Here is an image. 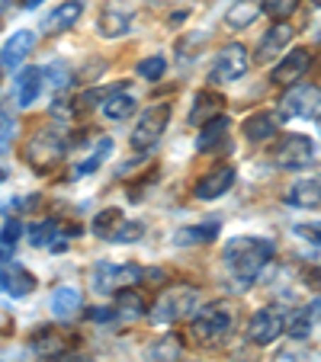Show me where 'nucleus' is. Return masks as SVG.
<instances>
[{"label":"nucleus","instance_id":"obj_1","mask_svg":"<svg viewBox=\"0 0 321 362\" xmlns=\"http://www.w3.org/2000/svg\"><path fill=\"white\" fill-rule=\"evenodd\" d=\"M270 260H274V240L266 238H251L247 234V238H232L222 247V263L241 288L254 286Z\"/></svg>","mask_w":321,"mask_h":362},{"label":"nucleus","instance_id":"obj_2","mask_svg":"<svg viewBox=\"0 0 321 362\" xmlns=\"http://www.w3.org/2000/svg\"><path fill=\"white\" fill-rule=\"evenodd\" d=\"M235 330V308L232 301H209L190 315V334L196 343H222Z\"/></svg>","mask_w":321,"mask_h":362},{"label":"nucleus","instance_id":"obj_3","mask_svg":"<svg viewBox=\"0 0 321 362\" xmlns=\"http://www.w3.org/2000/svg\"><path fill=\"white\" fill-rule=\"evenodd\" d=\"M196 305H199V292L193 286H171L151 305V324H157V327L177 324L184 317H190L196 311Z\"/></svg>","mask_w":321,"mask_h":362},{"label":"nucleus","instance_id":"obj_4","mask_svg":"<svg viewBox=\"0 0 321 362\" xmlns=\"http://www.w3.org/2000/svg\"><path fill=\"white\" fill-rule=\"evenodd\" d=\"M145 276V269L138 263H110L100 260L90 269V286H94L96 295H116L119 288L125 286H138Z\"/></svg>","mask_w":321,"mask_h":362},{"label":"nucleus","instance_id":"obj_5","mask_svg":"<svg viewBox=\"0 0 321 362\" xmlns=\"http://www.w3.org/2000/svg\"><path fill=\"white\" fill-rule=\"evenodd\" d=\"M266 158L274 160L276 167H283V170H305V167H312L318 160V154H315L312 138L293 132V135H283L274 148L266 151Z\"/></svg>","mask_w":321,"mask_h":362},{"label":"nucleus","instance_id":"obj_6","mask_svg":"<svg viewBox=\"0 0 321 362\" xmlns=\"http://www.w3.org/2000/svg\"><path fill=\"white\" fill-rule=\"evenodd\" d=\"M167 125H171V103H161V106L145 110L142 119H138V125H135V132H132V148L151 151L157 141H161Z\"/></svg>","mask_w":321,"mask_h":362},{"label":"nucleus","instance_id":"obj_7","mask_svg":"<svg viewBox=\"0 0 321 362\" xmlns=\"http://www.w3.org/2000/svg\"><path fill=\"white\" fill-rule=\"evenodd\" d=\"M280 110L286 119H321V87L295 83L293 90H286Z\"/></svg>","mask_w":321,"mask_h":362},{"label":"nucleus","instance_id":"obj_8","mask_svg":"<svg viewBox=\"0 0 321 362\" xmlns=\"http://www.w3.org/2000/svg\"><path fill=\"white\" fill-rule=\"evenodd\" d=\"M283 334H286V315H283L280 308H260V311H254L251 324H247V340L254 346H270Z\"/></svg>","mask_w":321,"mask_h":362},{"label":"nucleus","instance_id":"obj_9","mask_svg":"<svg viewBox=\"0 0 321 362\" xmlns=\"http://www.w3.org/2000/svg\"><path fill=\"white\" fill-rule=\"evenodd\" d=\"M251 68V58H247V48L241 42H228L219 52L215 64H212V81L215 83H235L247 74Z\"/></svg>","mask_w":321,"mask_h":362},{"label":"nucleus","instance_id":"obj_10","mask_svg":"<svg viewBox=\"0 0 321 362\" xmlns=\"http://www.w3.org/2000/svg\"><path fill=\"white\" fill-rule=\"evenodd\" d=\"M62 154H64V141L58 138V132H39V135H33V141L26 144L29 164L42 173L52 170V167L62 160Z\"/></svg>","mask_w":321,"mask_h":362},{"label":"nucleus","instance_id":"obj_11","mask_svg":"<svg viewBox=\"0 0 321 362\" xmlns=\"http://www.w3.org/2000/svg\"><path fill=\"white\" fill-rule=\"evenodd\" d=\"M33 45H35V33H29V29L13 33L7 42H4V48H0V68L4 71L20 68V64L26 62V55L33 52Z\"/></svg>","mask_w":321,"mask_h":362},{"label":"nucleus","instance_id":"obj_12","mask_svg":"<svg viewBox=\"0 0 321 362\" xmlns=\"http://www.w3.org/2000/svg\"><path fill=\"white\" fill-rule=\"evenodd\" d=\"M35 288V276L16 263H0V292L10 298H23Z\"/></svg>","mask_w":321,"mask_h":362},{"label":"nucleus","instance_id":"obj_13","mask_svg":"<svg viewBox=\"0 0 321 362\" xmlns=\"http://www.w3.org/2000/svg\"><path fill=\"white\" fill-rule=\"evenodd\" d=\"M293 42V26H289L286 20H280V23H274V26L264 33V39H260V45H257V62L260 64H266L270 58H276L283 52V48Z\"/></svg>","mask_w":321,"mask_h":362},{"label":"nucleus","instance_id":"obj_14","mask_svg":"<svg viewBox=\"0 0 321 362\" xmlns=\"http://www.w3.org/2000/svg\"><path fill=\"white\" fill-rule=\"evenodd\" d=\"M308 68H312V52H308V48H295V52H289V55L276 64L270 77H274V83H295L299 77H305Z\"/></svg>","mask_w":321,"mask_h":362},{"label":"nucleus","instance_id":"obj_15","mask_svg":"<svg viewBox=\"0 0 321 362\" xmlns=\"http://www.w3.org/2000/svg\"><path fill=\"white\" fill-rule=\"evenodd\" d=\"M232 186H235V167H219V170L205 173V177L196 183V199H203V202H212V199L225 196Z\"/></svg>","mask_w":321,"mask_h":362},{"label":"nucleus","instance_id":"obj_16","mask_svg":"<svg viewBox=\"0 0 321 362\" xmlns=\"http://www.w3.org/2000/svg\"><path fill=\"white\" fill-rule=\"evenodd\" d=\"M318 327H321V298H315V301H308L305 308H299V311H295L293 321H289L286 334L293 337V340H308V337H312Z\"/></svg>","mask_w":321,"mask_h":362},{"label":"nucleus","instance_id":"obj_17","mask_svg":"<svg viewBox=\"0 0 321 362\" xmlns=\"http://www.w3.org/2000/svg\"><path fill=\"white\" fill-rule=\"evenodd\" d=\"M81 13H84V4L81 0H64L62 7H55L52 13L42 20V33L45 35H58V33H64V29H71L77 20H81Z\"/></svg>","mask_w":321,"mask_h":362},{"label":"nucleus","instance_id":"obj_18","mask_svg":"<svg viewBox=\"0 0 321 362\" xmlns=\"http://www.w3.org/2000/svg\"><path fill=\"white\" fill-rule=\"evenodd\" d=\"M286 205H293V209H321V177L295 180L286 192Z\"/></svg>","mask_w":321,"mask_h":362},{"label":"nucleus","instance_id":"obj_19","mask_svg":"<svg viewBox=\"0 0 321 362\" xmlns=\"http://www.w3.org/2000/svg\"><path fill=\"white\" fill-rule=\"evenodd\" d=\"M42 87H45V71L42 68H23L16 77V106L29 110L35 100H39Z\"/></svg>","mask_w":321,"mask_h":362},{"label":"nucleus","instance_id":"obj_20","mask_svg":"<svg viewBox=\"0 0 321 362\" xmlns=\"http://www.w3.org/2000/svg\"><path fill=\"white\" fill-rule=\"evenodd\" d=\"M81 292H77L74 286H58L55 292H52V298H48V308H52V317H58V321H71V317H77V311H81Z\"/></svg>","mask_w":321,"mask_h":362},{"label":"nucleus","instance_id":"obj_21","mask_svg":"<svg viewBox=\"0 0 321 362\" xmlns=\"http://www.w3.org/2000/svg\"><path fill=\"white\" fill-rule=\"evenodd\" d=\"M100 110L110 122H125V119L135 112V96H132L129 90H110V93L103 96Z\"/></svg>","mask_w":321,"mask_h":362},{"label":"nucleus","instance_id":"obj_22","mask_svg":"<svg viewBox=\"0 0 321 362\" xmlns=\"http://www.w3.org/2000/svg\"><path fill=\"white\" fill-rule=\"evenodd\" d=\"M244 138L247 141H270V138L280 132V116L274 112H254V116L244 119Z\"/></svg>","mask_w":321,"mask_h":362},{"label":"nucleus","instance_id":"obj_23","mask_svg":"<svg viewBox=\"0 0 321 362\" xmlns=\"http://www.w3.org/2000/svg\"><path fill=\"white\" fill-rule=\"evenodd\" d=\"M228 125H232V122H228L222 112H219V116H212L209 122L199 129V135H196V151H199V154H209V151L219 148V144L225 141V135H228Z\"/></svg>","mask_w":321,"mask_h":362},{"label":"nucleus","instance_id":"obj_24","mask_svg":"<svg viewBox=\"0 0 321 362\" xmlns=\"http://www.w3.org/2000/svg\"><path fill=\"white\" fill-rule=\"evenodd\" d=\"M219 221H203V225H186L174 234V244L177 247H196V244H209V240L219 238Z\"/></svg>","mask_w":321,"mask_h":362},{"label":"nucleus","instance_id":"obj_25","mask_svg":"<svg viewBox=\"0 0 321 362\" xmlns=\"http://www.w3.org/2000/svg\"><path fill=\"white\" fill-rule=\"evenodd\" d=\"M132 29V13L129 10H106V13L96 20V33L103 39H123Z\"/></svg>","mask_w":321,"mask_h":362},{"label":"nucleus","instance_id":"obj_26","mask_svg":"<svg viewBox=\"0 0 321 362\" xmlns=\"http://www.w3.org/2000/svg\"><path fill=\"white\" fill-rule=\"evenodd\" d=\"M113 311L123 317H142V315H148V301H145V295L135 286H125L116 292V308Z\"/></svg>","mask_w":321,"mask_h":362},{"label":"nucleus","instance_id":"obj_27","mask_svg":"<svg viewBox=\"0 0 321 362\" xmlns=\"http://www.w3.org/2000/svg\"><path fill=\"white\" fill-rule=\"evenodd\" d=\"M219 112H222V96L212 93V90H199L196 103H193V110H190V125H203L212 116H219Z\"/></svg>","mask_w":321,"mask_h":362},{"label":"nucleus","instance_id":"obj_28","mask_svg":"<svg viewBox=\"0 0 321 362\" xmlns=\"http://www.w3.org/2000/svg\"><path fill=\"white\" fill-rule=\"evenodd\" d=\"M257 13H260L257 0H235L232 7H228V13H225V26L228 29H244L257 20Z\"/></svg>","mask_w":321,"mask_h":362},{"label":"nucleus","instance_id":"obj_29","mask_svg":"<svg viewBox=\"0 0 321 362\" xmlns=\"http://www.w3.org/2000/svg\"><path fill=\"white\" fill-rule=\"evenodd\" d=\"M145 359H148V362H177V359H180V340H177L174 334L161 337V340H154V343L148 346Z\"/></svg>","mask_w":321,"mask_h":362},{"label":"nucleus","instance_id":"obj_30","mask_svg":"<svg viewBox=\"0 0 321 362\" xmlns=\"http://www.w3.org/2000/svg\"><path fill=\"white\" fill-rule=\"evenodd\" d=\"M119 221H123V212L113 205V209H103V212L90 221V231H94L96 238H113V231L119 228Z\"/></svg>","mask_w":321,"mask_h":362},{"label":"nucleus","instance_id":"obj_31","mask_svg":"<svg viewBox=\"0 0 321 362\" xmlns=\"http://www.w3.org/2000/svg\"><path fill=\"white\" fill-rule=\"evenodd\" d=\"M33 349L39 356H45V359H55V356H62L64 340H62V337H55L52 330H39V334H35V340H33Z\"/></svg>","mask_w":321,"mask_h":362},{"label":"nucleus","instance_id":"obj_32","mask_svg":"<svg viewBox=\"0 0 321 362\" xmlns=\"http://www.w3.org/2000/svg\"><path fill=\"white\" fill-rule=\"evenodd\" d=\"M55 234H58V221L55 218L35 221V225L29 228V244H33V247H48Z\"/></svg>","mask_w":321,"mask_h":362},{"label":"nucleus","instance_id":"obj_33","mask_svg":"<svg viewBox=\"0 0 321 362\" xmlns=\"http://www.w3.org/2000/svg\"><path fill=\"white\" fill-rule=\"evenodd\" d=\"M145 238V225L142 221H119V228L113 231V238L110 240H116V244H135V240H142Z\"/></svg>","mask_w":321,"mask_h":362},{"label":"nucleus","instance_id":"obj_34","mask_svg":"<svg viewBox=\"0 0 321 362\" xmlns=\"http://www.w3.org/2000/svg\"><path fill=\"white\" fill-rule=\"evenodd\" d=\"M164 71H167V62L161 55H151V58H142V62H138V77H142V81H161V77H164Z\"/></svg>","mask_w":321,"mask_h":362},{"label":"nucleus","instance_id":"obj_35","mask_svg":"<svg viewBox=\"0 0 321 362\" xmlns=\"http://www.w3.org/2000/svg\"><path fill=\"white\" fill-rule=\"evenodd\" d=\"M113 151V141L110 138H100V144H96V151H94V158H87L84 164H77V170H74V177H84V173H94L96 167L106 160V154Z\"/></svg>","mask_w":321,"mask_h":362},{"label":"nucleus","instance_id":"obj_36","mask_svg":"<svg viewBox=\"0 0 321 362\" xmlns=\"http://www.w3.org/2000/svg\"><path fill=\"white\" fill-rule=\"evenodd\" d=\"M299 4L302 0H264V13L274 16V20H286L299 10Z\"/></svg>","mask_w":321,"mask_h":362},{"label":"nucleus","instance_id":"obj_37","mask_svg":"<svg viewBox=\"0 0 321 362\" xmlns=\"http://www.w3.org/2000/svg\"><path fill=\"white\" fill-rule=\"evenodd\" d=\"M13 129H16V116L10 110H0V144H7L13 138Z\"/></svg>","mask_w":321,"mask_h":362},{"label":"nucleus","instance_id":"obj_38","mask_svg":"<svg viewBox=\"0 0 321 362\" xmlns=\"http://www.w3.org/2000/svg\"><path fill=\"white\" fill-rule=\"evenodd\" d=\"M295 234L312 240L315 247H321V221H315V225H295Z\"/></svg>","mask_w":321,"mask_h":362},{"label":"nucleus","instance_id":"obj_39","mask_svg":"<svg viewBox=\"0 0 321 362\" xmlns=\"http://www.w3.org/2000/svg\"><path fill=\"white\" fill-rule=\"evenodd\" d=\"M20 234H23L20 221H7V225H4V231H0V238L7 240V244H16V240H20Z\"/></svg>","mask_w":321,"mask_h":362},{"label":"nucleus","instance_id":"obj_40","mask_svg":"<svg viewBox=\"0 0 321 362\" xmlns=\"http://www.w3.org/2000/svg\"><path fill=\"white\" fill-rule=\"evenodd\" d=\"M48 74H58V77H52V83H55V87H68V83H71V71L62 68V64H52V68H48Z\"/></svg>","mask_w":321,"mask_h":362},{"label":"nucleus","instance_id":"obj_41","mask_svg":"<svg viewBox=\"0 0 321 362\" xmlns=\"http://www.w3.org/2000/svg\"><path fill=\"white\" fill-rule=\"evenodd\" d=\"M13 247L16 244H7V240L0 238V263H10V257H13Z\"/></svg>","mask_w":321,"mask_h":362},{"label":"nucleus","instance_id":"obj_42","mask_svg":"<svg viewBox=\"0 0 321 362\" xmlns=\"http://www.w3.org/2000/svg\"><path fill=\"white\" fill-rule=\"evenodd\" d=\"M55 362H94L90 356H77V353H71V356H55Z\"/></svg>","mask_w":321,"mask_h":362},{"label":"nucleus","instance_id":"obj_43","mask_svg":"<svg viewBox=\"0 0 321 362\" xmlns=\"http://www.w3.org/2000/svg\"><path fill=\"white\" fill-rule=\"evenodd\" d=\"M39 4H42V0H23V7H26V10H33V7H39Z\"/></svg>","mask_w":321,"mask_h":362},{"label":"nucleus","instance_id":"obj_44","mask_svg":"<svg viewBox=\"0 0 321 362\" xmlns=\"http://www.w3.org/2000/svg\"><path fill=\"white\" fill-rule=\"evenodd\" d=\"M7 4H10V0H0V10H4V7H7Z\"/></svg>","mask_w":321,"mask_h":362},{"label":"nucleus","instance_id":"obj_45","mask_svg":"<svg viewBox=\"0 0 321 362\" xmlns=\"http://www.w3.org/2000/svg\"><path fill=\"white\" fill-rule=\"evenodd\" d=\"M312 4H315V7H318V10H321V0H312Z\"/></svg>","mask_w":321,"mask_h":362},{"label":"nucleus","instance_id":"obj_46","mask_svg":"<svg viewBox=\"0 0 321 362\" xmlns=\"http://www.w3.org/2000/svg\"><path fill=\"white\" fill-rule=\"evenodd\" d=\"M4 177H7V173H4V170H0V180H4Z\"/></svg>","mask_w":321,"mask_h":362}]
</instances>
